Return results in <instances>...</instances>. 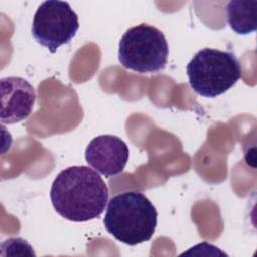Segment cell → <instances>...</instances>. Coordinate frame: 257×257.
<instances>
[{
  "label": "cell",
  "instance_id": "3",
  "mask_svg": "<svg viewBox=\"0 0 257 257\" xmlns=\"http://www.w3.org/2000/svg\"><path fill=\"white\" fill-rule=\"evenodd\" d=\"M241 72L233 52L214 48L199 50L187 65L190 86L205 97H216L229 90L240 79Z\"/></svg>",
  "mask_w": 257,
  "mask_h": 257
},
{
  "label": "cell",
  "instance_id": "7",
  "mask_svg": "<svg viewBox=\"0 0 257 257\" xmlns=\"http://www.w3.org/2000/svg\"><path fill=\"white\" fill-rule=\"evenodd\" d=\"M2 123H16L29 116L35 102L33 86L24 78L8 76L0 80Z\"/></svg>",
  "mask_w": 257,
  "mask_h": 257
},
{
  "label": "cell",
  "instance_id": "1",
  "mask_svg": "<svg viewBox=\"0 0 257 257\" xmlns=\"http://www.w3.org/2000/svg\"><path fill=\"white\" fill-rule=\"evenodd\" d=\"M50 199L61 217L86 222L102 214L108 201V189L96 171L87 166H72L56 176Z\"/></svg>",
  "mask_w": 257,
  "mask_h": 257
},
{
  "label": "cell",
  "instance_id": "6",
  "mask_svg": "<svg viewBox=\"0 0 257 257\" xmlns=\"http://www.w3.org/2000/svg\"><path fill=\"white\" fill-rule=\"evenodd\" d=\"M128 148L118 137L101 135L92 139L85 149V160L106 178L121 173L128 161Z\"/></svg>",
  "mask_w": 257,
  "mask_h": 257
},
{
  "label": "cell",
  "instance_id": "2",
  "mask_svg": "<svg viewBox=\"0 0 257 257\" xmlns=\"http://www.w3.org/2000/svg\"><path fill=\"white\" fill-rule=\"evenodd\" d=\"M157 218L155 206L143 193L127 191L109 200L103 224L117 241L135 246L153 237Z\"/></svg>",
  "mask_w": 257,
  "mask_h": 257
},
{
  "label": "cell",
  "instance_id": "4",
  "mask_svg": "<svg viewBox=\"0 0 257 257\" xmlns=\"http://www.w3.org/2000/svg\"><path fill=\"white\" fill-rule=\"evenodd\" d=\"M169 46L164 33L155 26L141 23L128 28L118 44V60L139 73H153L166 67Z\"/></svg>",
  "mask_w": 257,
  "mask_h": 257
},
{
  "label": "cell",
  "instance_id": "5",
  "mask_svg": "<svg viewBox=\"0 0 257 257\" xmlns=\"http://www.w3.org/2000/svg\"><path fill=\"white\" fill-rule=\"evenodd\" d=\"M78 27V16L68 2L48 0L38 6L31 32L40 45L55 53L59 46L75 36Z\"/></svg>",
  "mask_w": 257,
  "mask_h": 257
},
{
  "label": "cell",
  "instance_id": "8",
  "mask_svg": "<svg viewBox=\"0 0 257 257\" xmlns=\"http://www.w3.org/2000/svg\"><path fill=\"white\" fill-rule=\"evenodd\" d=\"M227 20L233 31L238 34H249L257 27V1L232 0L226 7Z\"/></svg>",
  "mask_w": 257,
  "mask_h": 257
}]
</instances>
